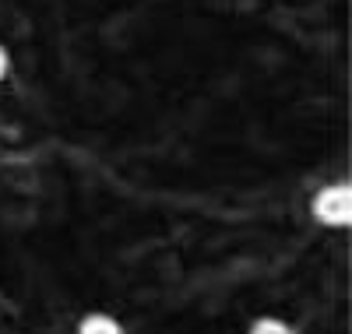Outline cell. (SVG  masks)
<instances>
[{
    "label": "cell",
    "instance_id": "obj_1",
    "mask_svg": "<svg viewBox=\"0 0 352 334\" xmlns=\"http://www.w3.org/2000/svg\"><path fill=\"white\" fill-rule=\"evenodd\" d=\"M317 215L324 222H331V225L349 222V190L345 187L342 190H324L317 197Z\"/></svg>",
    "mask_w": 352,
    "mask_h": 334
},
{
    "label": "cell",
    "instance_id": "obj_2",
    "mask_svg": "<svg viewBox=\"0 0 352 334\" xmlns=\"http://www.w3.org/2000/svg\"><path fill=\"white\" fill-rule=\"evenodd\" d=\"M78 334H120V324L109 320V317H88Z\"/></svg>",
    "mask_w": 352,
    "mask_h": 334
},
{
    "label": "cell",
    "instance_id": "obj_3",
    "mask_svg": "<svg viewBox=\"0 0 352 334\" xmlns=\"http://www.w3.org/2000/svg\"><path fill=\"white\" fill-rule=\"evenodd\" d=\"M250 334H292V331H289V327H285L282 320H272V317H264V320H261V324H257V327H254Z\"/></svg>",
    "mask_w": 352,
    "mask_h": 334
},
{
    "label": "cell",
    "instance_id": "obj_4",
    "mask_svg": "<svg viewBox=\"0 0 352 334\" xmlns=\"http://www.w3.org/2000/svg\"><path fill=\"white\" fill-rule=\"evenodd\" d=\"M4 74H8V53L0 49V78H4Z\"/></svg>",
    "mask_w": 352,
    "mask_h": 334
}]
</instances>
